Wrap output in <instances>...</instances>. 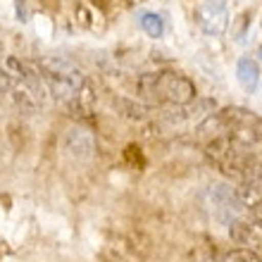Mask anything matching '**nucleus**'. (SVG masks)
I'll return each mask as SVG.
<instances>
[{"mask_svg":"<svg viewBox=\"0 0 262 262\" xmlns=\"http://www.w3.org/2000/svg\"><path fill=\"white\" fill-rule=\"evenodd\" d=\"M46 89L57 103L67 105L69 110L89 115L93 110V89L89 79L74 62L64 57H41L36 62Z\"/></svg>","mask_w":262,"mask_h":262,"instance_id":"1","label":"nucleus"},{"mask_svg":"<svg viewBox=\"0 0 262 262\" xmlns=\"http://www.w3.org/2000/svg\"><path fill=\"white\" fill-rule=\"evenodd\" d=\"M138 93L150 103L188 105L195 100V86L191 79L177 72H152L138 79Z\"/></svg>","mask_w":262,"mask_h":262,"instance_id":"2","label":"nucleus"},{"mask_svg":"<svg viewBox=\"0 0 262 262\" xmlns=\"http://www.w3.org/2000/svg\"><path fill=\"white\" fill-rule=\"evenodd\" d=\"M195 21L207 36H224L229 27L227 0H200L195 7Z\"/></svg>","mask_w":262,"mask_h":262,"instance_id":"3","label":"nucleus"},{"mask_svg":"<svg viewBox=\"0 0 262 262\" xmlns=\"http://www.w3.org/2000/svg\"><path fill=\"white\" fill-rule=\"evenodd\" d=\"M229 234L236 243H241L246 248H262V222H234Z\"/></svg>","mask_w":262,"mask_h":262,"instance_id":"4","label":"nucleus"},{"mask_svg":"<svg viewBox=\"0 0 262 262\" xmlns=\"http://www.w3.org/2000/svg\"><path fill=\"white\" fill-rule=\"evenodd\" d=\"M236 200L241 203V207H260L262 205V174H250L241 184V188L236 191Z\"/></svg>","mask_w":262,"mask_h":262,"instance_id":"5","label":"nucleus"},{"mask_svg":"<svg viewBox=\"0 0 262 262\" xmlns=\"http://www.w3.org/2000/svg\"><path fill=\"white\" fill-rule=\"evenodd\" d=\"M236 79H238V83H241L248 93L257 91V83H260V67H257V62L253 57H241V60H238V64H236Z\"/></svg>","mask_w":262,"mask_h":262,"instance_id":"6","label":"nucleus"},{"mask_svg":"<svg viewBox=\"0 0 262 262\" xmlns=\"http://www.w3.org/2000/svg\"><path fill=\"white\" fill-rule=\"evenodd\" d=\"M93 148H96L93 136L86 129H72L67 134V150L72 155H76V158H89Z\"/></svg>","mask_w":262,"mask_h":262,"instance_id":"7","label":"nucleus"},{"mask_svg":"<svg viewBox=\"0 0 262 262\" xmlns=\"http://www.w3.org/2000/svg\"><path fill=\"white\" fill-rule=\"evenodd\" d=\"M141 29H143L148 36H152V38H160V36L165 34V21H162V17L155 12H143L141 14Z\"/></svg>","mask_w":262,"mask_h":262,"instance_id":"8","label":"nucleus"},{"mask_svg":"<svg viewBox=\"0 0 262 262\" xmlns=\"http://www.w3.org/2000/svg\"><path fill=\"white\" fill-rule=\"evenodd\" d=\"M222 262H260V257L250 248H236L222 255Z\"/></svg>","mask_w":262,"mask_h":262,"instance_id":"9","label":"nucleus"},{"mask_svg":"<svg viewBox=\"0 0 262 262\" xmlns=\"http://www.w3.org/2000/svg\"><path fill=\"white\" fill-rule=\"evenodd\" d=\"M257 55H260V60H262V48H260V50H257Z\"/></svg>","mask_w":262,"mask_h":262,"instance_id":"10","label":"nucleus"}]
</instances>
